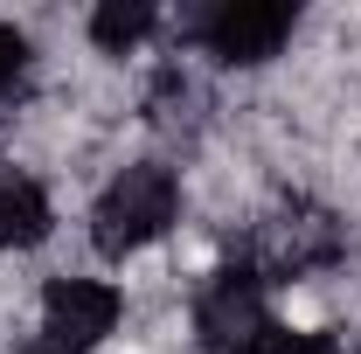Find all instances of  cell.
<instances>
[{
    "mask_svg": "<svg viewBox=\"0 0 361 354\" xmlns=\"http://www.w3.org/2000/svg\"><path fill=\"white\" fill-rule=\"evenodd\" d=\"M180 209V188L167 167H126V174L104 188V202H97V216H90V236H97V250L104 257H133L139 243H153Z\"/></svg>",
    "mask_w": 361,
    "mask_h": 354,
    "instance_id": "cell-1",
    "label": "cell"
},
{
    "mask_svg": "<svg viewBox=\"0 0 361 354\" xmlns=\"http://www.w3.org/2000/svg\"><path fill=\"white\" fill-rule=\"evenodd\" d=\"M195 326L209 348H229V354H257L271 334V312H264V292H257V271H223L202 306H195Z\"/></svg>",
    "mask_w": 361,
    "mask_h": 354,
    "instance_id": "cell-2",
    "label": "cell"
},
{
    "mask_svg": "<svg viewBox=\"0 0 361 354\" xmlns=\"http://www.w3.org/2000/svg\"><path fill=\"white\" fill-rule=\"evenodd\" d=\"M285 35H292V7L285 0H223L202 21V42L223 63H264V56H278Z\"/></svg>",
    "mask_w": 361,
    "mask_h": 354,
    "instance_id": "cell-3",
    "label": "cell"
},
{
    "mask_svg": "<svg viewBox=\"0 0 361 354\" xmlns=\"http://www.w3.org/2000/svg\"><path fill=\"white\" fill-rule=\"evenodd\" d=\"M49 348H90V341H104L111 326H118V292L111 285H97V278H56L49 285Z\"/></svg>",
    "mask_w": 361,
    "mask_h": 354,
    "instance_id": "cell-4",
    "label": "cell"
},
{
    "mask_svg": "<svg viewBox=\"0 0 361 354\" xmlns=\"http://www.w3.org/2000/svg\"><path fill=\"white\" fill-rule=\"evenodd\" d=\"M49 236V195L21 174H0V250H28Z\"/></svg>",
    "mask_w": 361,
    "mask_h": 354,
    "instance_id": "cell-5",
    "label": "cell"
},
{
    "mask_svg": "<svg viewBox=\"0 0 361 354\" xmlns=\"http://www.w3.org/2000/svg\"><path fill=\"white\" fill-rule=\"evenodd\" d=\"M146 28H153V7H146V0H104V7L90 14V42L111 49V56H118V49H133Z\"/></svg>",
    "mask_w": 361,
    "mask_h": 354,
    "instance_id": "cell-6",
    "label": "cell"
},
{
    "mask_svg": "<svg viewBox=\"0 0 361 354\" xmlns=\"http://www.w3.org/2000/svg\"><path fill=\"white\" fill-rule=\"evenodd\" d=\"M21 63H28V42H21V28H7V21H0V90L21 77Z\"/></svg>",
    "mask_w": 361,
    "mask_h": 354,
    "instance_id": "cell-7",
    "label": "cell"
},
{
    "mask_svg": "<svg viewBox=\"0 0 361 354\" xmlns=\"http://www.w3.org/2000/svg\"><path fill=\"white\" fill-rule=\"evenodd\" d=\"M35 354H70V348H35Z\"/></svg>",
    "mask_w": 361,
    "mask_h": 354,
    "instance_id": "cell-8",
    "label": "cell"
}]
</instances>
